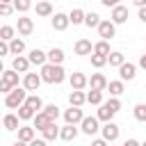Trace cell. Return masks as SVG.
Segmentation results:
<instances>
[{
	"instance_id": "8992f818",
	"label": "cell",
	"mask_w": 146,
	"mask_h": 146,
	"mask_svg": "<svg viewBox=\"0 0 146 146\" xmlns=\"http://www.w3.org/2000/svg\"><path fill=\"white\" fill-rule=\"evenodd\" d=\"M16 32H18L21 36H30V34L34 32V21L23 14V16L18 18V23H16Z\"/></svg>"
},
{
	"instance_id": "9c48e42d",
	"label": "cell",
	"mask_w": 146,
	"mask_h": 146,
	"mask_svg": "<svg viewBox=\"0 0 146 146\" xmlns=\"http://www.w3.org/2000/svg\"><path fill=\"white\" fill-rule=\"evenodd\" d=\"M110 21H112L114 25H121V23H125V21H128V7H125V5H116V7H112Z\"/></svg>"
},
{
	"instance_id": "1f68e13d",
	"label": "cell",
	"mask_w": 146,
	"mask_h": 146,
	"mask_svg": "<svg viewBox=\"0 0 146 146\" xmlns=\"http://www.w3.org/2000/svg\"><path fill=\"white\" fill-rule=\"evenodd\" d=\"M132 116L139 121V123H146V103H137L132 107Z\"/></svg>"
},
{
	"instance_id": "5bb4252c",
	"label": "cell",
	"mask_w": 146,
	"mask_h": 146,
	"mask_svg": "<svg viewBox=\"0 0 146 146\" xmlns=\"http://www.w3.org/2000/svg\"><path fill=\"white\" fill-rule=\"evenodd\" d=\"M73 50H75V55H91L94 52V46H91V41L89 39H78L75 41V46H73Z\"/></svg>"
},
{
	"instance_id": "f35d334b",
	"label": "cell",
	"mask_w": 146,
	"mask_h": 146,
	"mask_svg": "<svg viewBox=\"0 0 146 146\" xmlns=\"http://www.w3.org/2000/svg\"><path fill=\"white\" fill-rule=\"evenodd\" d=\"M87 103H89V105H100V103H103V91L91 89V91L87 94Z\"/></svg>"
},
{
	"instance_id": "7402d4cb",
	"label": "cell",
	"mask_w": 146,
	"mask_h": 146,
	"mask_svg": "<svg viewBox=\"0 0 146 146\" xmlns=\"http://www.w3.org/2000/svg\"><path fill=\"white\" fill-rule=\"evenodd\" d=\"M59 137V128H57V123H50V125H46L43 130H41V139H46V141H55Z\"/></svg>"
},
{
	"instance_id": "83f0119b",
	"label": "cell",
	"mask_w": 146,
	"mask_h": 146,
	"mask_svg": "<svg viewBox=\"0 0 146 146\" xmlns=\"http://www.w3.org/2000/svg\"><path fill=\"white\" fill-rule=\"evenodd\" d=\"M25 105H27V107H32L34 112H41V110H43V100H41L36 94H27V98H25Z\"/></svg>"
},
{
	"instance_id": "30bf717a",
	"label": "cell",
	"mask_w": 146,
	"mask_h": 146,
	"mask_svg": "<svg viewBox=\"0 0 146 146\" xmlns=\"http://www.w3.org/2000/svg\"><path fill=\"white\" fill-rule=\"evenodd\" d=\"M87 75L82 73V71H73L71 75H68V82H71V89H75V91H82L84 87H87Z\"/></svg>"
},
{
	"instance_id": "681fc988",
	"label": "cell",
	"mask_w": 146,
	"mask_h": 146,
	"mask_svg": "<svg viewBox=\"0 0 146 146\" xmlns=\"http://www.w3.org/2000/svg\"><path fill=\"white\" fill-rule=\"evenodd\" d=\"M139 21L146 23V7H139Z\"/></svg>"
},
{
	"instance_id": "816d5d0a",
	"label": "cell",
	"mask_w": 146,
	"mask_h": 146,
	"mask_svg": "<svg viewBox=\"0 0 146 146\" xmlns=\"http://www.w3.org/2000/svg\"><path fill=\"white\" fill-rule=\"evenodd\" d=\"M135 7H146V0H132Z\"/></svg>"
},
{
	"instance_id": "cb8c5ba5",
	"label": "cell",
	"mask_w": 146,
	"mask_h": 146,
	"mask_svg": "<svg viewBox=\"0 0 146 146\" xmlns=\"http://www.w3.org/2000/svg\"><path fill=\"white\" fill-rule=\"evenodd\" d=\"M25 52V41L23 39H18V36H14L11 41H9V55H23Z\"/></svg>"
},
{
	"instance_id": "f5cc1de1",
	"label": "cell",
	"mask_w": 146,
	"mask_h": 146,
	"mask_svg": "<svg viewBox=\"0 0 146 146\" xmlns=\"http://www.w3.org/2000/svg\"><path fill=\"white\" fill-rule=\"evenodd\" d=\"M14 146H27V144H25V141H21V139H16V141H14Z\"/></svg>"
},
{
	"instance_id": "b9f144b4",
	"label": "cell",
	"mask_w": 146,
	"mask_h": 146,
	"mask_svg": "<svg viewBox=\"0 0 146 146\" xmlns=\"http://www.w3.org/2000/svg\"><path fill=\"white\" fill-rule=\"evenodd\" d=\"M11 14H14V7H11V5L0 2V16H11Z\"/></svg>"
},
{
	"instance_id": "7a4b0ae2",
	"label": "cell",
	"mask_w": 146,
	"mask_h": 146,
	"mask_svg": "<svg viewBox=\"0 0 146 146\" xmlns=\"http://www.w3.org/2000/svg\"><path fill=\"white\" fill-rule=\"evenodd\" d=\"M25 98H27V91H25L23 87H14V89L5 96V105H7L9 110H18V107L25 103Z\"/></svg>"
},
{
	"instance_id": "52a82bcc",
	"label": "cell",
	"mask_w": 146,
	"mask_h": 146,
	"mask_svg": "<svg viewBox=\"0 0 146 146\" xmlns=\"http://www.w3.org/2000/svg\"><path fill=\"white\" fill-rule=\"evenodd\" d=\"M135 75H137V64H132V62H123V64L119 66V80H121V82H125V80H135Z\"/></svg>"
},
{
	"instance_id": "d6a6232c",
	"label": "cell",
	"mask_w": 146,
	"mask_h": 146,
	"mask_svg": "<svg viewBox=\"0 0 146 146\" xmlns=\"http://www.w3.org/2000/svg\"><path fill=\"white\" fill-rule=\"evenodd\" d=\"M14 36H16V27H14V25H2V27H0V39H2V41L9 43Z\"/></svg>"
},
{
	"instance_id": "4316f807",
	"label": "cell",
	"mask_w": 146,
	"mask_h": 146,
	"mask_svg": "<svg viewBox=\"0 0 146 146\" xmlns=\"http://www.w3.org/2000/svg\"><path fill=\"white\" fill-rule=\"evenodd\" d=\"M123 62H125V55H123V52H119V50H112V52L107 55V64H110V66H114V68H119Z\"/></svg>"
},
{
	"instance_id": "ab89813d",
	"label": "cell",
	"mask_w": 146,
	"mask_h": 146,
	"mask_svg": "<svg viewBox=\"0 0 146 146\" xmlns=\"http://www.w3.org/2000/svg\"><path fill=\"white\" fill-rule=\"evenodd\" d=\"M107 64V57L105 55H96V52H91V66L94 68H103Z\"/></svg>"
},
{
	"instance_id": "44dd1931",
	"label": "cell",
	"mask_w": 146,
	"mask_h": 146,
	"mask_svg": "<svg viewBox=\"0 0 146 146\" xmlns=\"http://www.w3.org/2000/svg\"><path fill=\"white\" fill-rule=\"evenodd\" d=\"M18 121H21V119H18L16 114H5V116H2V125H5V130H9V132H14V130L21 128Z\"/></svg>"
},
{
	"instance_id": "7dc6e473",
	"label": "cell",
	"mask_w": 146,
	"mask_h": 146,
	"mask_svg": "<svg viewBox=\"0 0 146 146\" xmlns=\"http://www.w3.org/2000/svg\"><path fill=\"white\" fill-rule=\"evenodd\" d=\"M105 7H116V5H121V0H100Z\"/></svg>"
},
{
	"instance_id": "484cf974",
	"label": "cell",
	"mask_w": 146,
	"mask_h": 146,
	"mask_svg": "<svg viewBox=\"0 0 146 146\" xmlns=\"http://www.w3.org/2000/svg\"><path fill=\"white\" fill-rule=\"evenodd\" d=\"M96 119H98V121H103V123H107V121H112V119H114V112H112L105 103H100V105H98V112H96Z\"/></svg>"
},
{
	"instance_id": "5b68a950",
	"label": "cell",
	"mask_w": 146,
	"mask_h": 146,
	"mask_svg": "<svg viewBox=\"0 0 146 146\" xmlns=\"http://www.w3.org/2000/svg\"><path fill=\"white\" fill-rule=\"evenodd\" d=\"M80 130H82L84 135H89V137H94L96 132H100V125H98V119H96V116H84V119L80 121Z\"/></svg>"
},
{
	"instance_id": "4fadbf2b",
	"label": "cell",
	"mask_w": 146,
	"mask_h": 146,
	"mask_svg": "<svg viewBox=\"0 0 146 146\" xmlns=\"http://www.w3.org/2000/svg\"><path fill=\"white\" fill-rule=\"evenodd\" d=\"M52 30H57V32H64L71 23H68V14H62V11H57L55 16H52Z\"/></svg>"
},
{
	"instance_id": "c3c4849f",
	"label": "cell",
	"mask_w": 146,
	"mask_h": 146,
	"mask_svg": "<svg viewBox=\"0 0 146 146\" xmlns=\"http://www.w3.org/2000/svg\"><path fill=\"white\" fill-rule=\"evenodd\" d=\"M123 146H139V141L130 137V139H125V141H123Z\"/></svg>"
},
{
	"instance_id": "e575fe53",
	"label": "cell",
	"mask_w": 146,
	"mask_h": 146,
	"mask_svg": "<svg viewBox=\"0 0 146 146\" xmlns=\"http://www.w3.org/2000/svg\"><path fill=\"white\" fill-rule=\"evenodd\" d=\"M11 7H14V11L25 14V11H30V9H32V0H14V2H11Z\"/></svg>"
},
{
	"instance_id": "2e32d148",
	"label": "cell",
	"mask_w": 146,
	"mask_h": 146,
	"mask_svg": "<svg viewBox=\"0 0 146 146\" xmlns=\"http://www.w3.org/2000/svg\"><path fill=\"white\" fill-rule=\"evenodd\" d=\"M46 59H48V64H62V62L66 59V55H64L62 48H50V50L46 52Z\"/></svg>"
},
{
	"instance_id": "60d3db41",
	"label": "cell",
	"mask_w": 146,
	"mask_h": 146,
	"mask_svg": "<svg viewBox=\"0 0 146 146\" xmlns=\"http://www.w3.org/2000/svg\"><path fill=\"white\" fill-rule=\"evenodd\" d=\"M105 105H107V107H110L114 114L121 110V100H119V98H110V100H105Z\"/></svg>"
},
{
	"instance_id": "f907efd6",
	"label": "cell",
	"mask_w": 146,
	"mask_h": 146,
	"mask_svg": "<svg viewBox=\"0 0 146 146\" xmlns=\"http://www.w3.org/2000/svg\"><path fill=\"white\" fill-rule=\"evenodd\" d=\"M139 66H141V68H144V71H146V52H144V55H141V57H139Z\"/></svg>"
},
{
	"instance_id": "db71d44e",
	"label": "cell",
	"mask_w": 146,
	"mask_h": 146,
	"mask_svg": "<svg viewBox=\"0 0 146 146\" xmlns=\"http://www.w3.org/2000/svg\"><path fill=\"white\" fill-rule=\"evenodd\" d=\"M5 73V66H2V59H0V75Z\"/></svg>"
},
{
	"instance_id": "ac0fdd59",
	"label": "cell",
	"mask_w": 146,
	"mask_h": 146,
	"mask_svg": "<svg viewBox=\"0 0 146 146\" xmlns=\"http://www.w3.org/2000/svg\"><path fill=\"white\" fill-rule=\"evenodd\" d=\"M68 103H71V107H82V105L87 103V94H84V91H75V89H71V94H68Z\"/></svg>"
},
{
	"instance_id": "8d00e7d4",
	"label": "cell",
	"mask_w": 146,
	"mask_h": 146,
	"mask_svg": "<svg viewBox=\"0 0 146 146\" xmlns=\"http://www.w3.org/2000/svg\"><path fill=\"white\" fill-rule=\"evenodd\" d=\"M98 23H100V16L96 14V11H84V25L87 27H98Z\"/></svg>"
},
{
	"instance_id": "ffe728a7",
	"label": "cell",
	"mask_w": 146,
	"mask_h": 146,
	"mask_svg": "<svg viewBox=\"0 0 146 146\" xmlns=\"http://www.w3.org/2000/svg\"><path fill=\"white\" fill-rule=\"evenodd\" d=\"M78 132H80V128L66 123L64 128H59V139H64V141H73V139L78 137Z\"/></svg>"
},
{
	"instance_id": "11a10c76",
	"label": "cell",
	"mask_w": 146,
	"mask_h": 146,
	"mask_svg": "<svg viewBox=\"0 0 146 146\" xmlns=\"http://www.w3.org/2000/svg\"><path fill=\"white\" fill-rule=\"evenodd\" d=\"M0 2H5V5H11V2H14V0H0Z\"/></svg>"
},
{
	"instance_id": "277c9868",
	"label": "cell",
	"mask_w": 146,
	"mask_h": 146,
	"mask_svg": "<svg viewBox=\"0 0 146 146\" xmlns=\"http://www.w3.org/2000/svg\"><path fill=\"white\" fill-rule=\"evenodd\" d=\"M119 135H121V128H119L114 121H107V123L100 128V137H103L107 144H110V141H116V139H119Z\"/></svg>"
},
{
	"instance_id": "9a60e30c",
	"label": "cell",
	"mask_w": 146,
	"mask_h": 146,
	"mask_svg": "<svg viewBox=\"0 0 146 146\" xmlns=\"http://www.w3.org/2000/svg\"><path fill=\"white\" fill-rule=\"evenodd\" d=\"M27 62H30V66H32V64H34V66H43L48 59H46V52H43V50L32 48V50H30V55H27Z\"/></svg>"
},
{
	"instance_id": "f546056e",
	"label": "cell",
	"mask_w": 146,
	"mask_h": 146,
	"mask_svg": "<svg viewBox=\"0 0 146 146\" xmlns=\"http://www.w3.org/2000/svg\"><path fill=\"white\" fill-rule=\"evenodd\" d=\"M107 89H110V94H112V98H119L121 94H123V82L121 80H112V82H107Z\"/></svg>"
},
{
	"instance_id": "f6af8a7d",
	"label": "cell",
	"mask_w": 146,
	"mask_h": 146,
	"mask_svg": "<svg viewBox=\"0 0 146 146\" xmlns=\"http://www.w3.org/2000/svg\"><path fill=\"white\" fill-rule=\"evenodd\" d=\"M27 146H48V141H46V139H36V137H34Z\"/></svg>"
},
{
	"instance_id": "6da1fadb",
	"label": "cell",
	"mask_w": 146,
	"mask_h": 146,
	"mask_svg": "<svg viewBox=\"0 0 146 146\" xmlns=\"http://www.w3.org/2000/svg\"><path fill=\"white\" fill-rule=\"evenodd\" d=\"M41 82H48V84H59V82H64V78H66V71L62 68V64H43L41 66Z\"/></svg>"
},
{
	"instance_id": "e0dca14e",
	"label": "cell",
	"mask_w": 146,
	"mask_h": 146,
	"mask_svg": "<svg viewBox=\"0 0 146 146\" xmlns=\"http://www.w3.org/2000/svg\"><path fill=\"white\" fill-rule=\"evenodd\" d=\"M11 68L16 71V73H27L30 71V62H27V57H23V55H18V57H14V62H11Z\"/></svg>"
},
{
	"instance_id": "3957f363",
	"label": "cell",
	"mask_w": 146,
	"mask_h": 146,
	"mask_svg": "<svg viewBox=\"0 0 146 146\" xmlns=\"http://www.w3.org/2000/svg\"><path fill=\"white\" fill-rule=\"evenodd\" d=\"M98 34L105 39V41H110V39H114L116 36V25L110 21V18H100V23H98Z\"/></svg>"
},
{
	"instance_id": "8fae6325",
	"label": "cell",
	"mask_w": 146,
	"mask_h": 146,
	"mask_svg": "<svg viewBox=\"0 0 146 146\" xmlns=\"http://www.w3.org/2000/svg\"><path fill=\"white\" fill-rule=\"evenodd\" d=\"M82 119H84V112H82L80 107H68V110H64V121H66L68 125H78Z\"/></svg>"
},
{
	"instance_id": "4dcf8cb0",
	"label": "cell",
	"mask_w": 146,
	"mask_h": 146,
	"mask_svg": "<svg viewBox=\"0 0 146 146\" xmlns=\"http://www.w3.org/2000/svg\"><path fill=\"white\" fill-rule=\"evenodd\" d=\"M34 114H36V112H34L32 107H27V105L23 103V105L18 107V114H16V116H18L21 121H32V119H34Z\"/></svg>"
},
{
	"instance_id": "7bdbcfd3",
	"label": "cell",
	"mask_w": 146,
	"mask_h": 146,
	"mask_svg": "<svg viewBox=\"0 0 146 146\" xmlns=\"http://www.w3.org/2000/svg\"><path fill=\"white\" fill-rule=\"evenodd\" d=\"M11 89H14V87H11V84H9V82H5V80H2V78H0V94H5V96H7V94H9V91H11Z\"/></svg>"
},
{
	"instance_id": "bcb514c9",
	"label": "cell",
	"mask_w": 146,
	"mask_h": 146,
	"mask_svg": "<svg viewBox=\"0 0 146 146\" xmlns=\"http://www.w3.org/2000/svg\"><path fill=\"white\" fill-rule=\"evenodd\" d=\"M91 146H107V141H105L103 137H96V139L91 141Z\"/></svg>"
},
{
	"instance_id": "d6986e66",
	"label": "cell",
	"mask_w": 146,
	"mask_h": 146,
	"mask_svg": "<svg viewBox=\"0 0 146 146\" xmlns=\"http://www.w3.org/2000/svg\"><path fill=\"white\" fill-rule=\"evenodd\" d=\"M50 123H55V121H50L43 112H36V114H34V119H32V128H34V130H39V132H41L46 125H50Z\"/></svg>"
},
{
	"instance_id": "d590c367",
	"label": "cell",
	"mask_w": 146,
	"mask_h": 146,
	"mask_svg": "<svg viewBox=\"0 0 146 146\" xmlns=\"http://www.w3.org/2000/svg\"><path fill=\"white\" fill-rule=\"evenodd\" d=\"M94 52H96V55H105V57H107V55L112 52V50H110V41L100 39L98 43H94Z\"/></svg>"
},
{
	"instance_id": "836d02e7",
	"label": "cell",
	"mask_w": 146,
	"mask_h": 146,
	"mask_svg": "<svg viewBox=\"0 0 146 146\" xmlns=\"http://www.w3.org/2000/svg\"><path fill=\"white\" fill-rule=\"evenodd\" d=\"M41 112H43V114H46L50 121H57V116L62 114V112H59V107H57L55 103H50V105H43V110H41Z\"/></svg>"
},
{
	"instance_id": "603a6c76",
	"label": "cell",
	"mask_w": 146,
	"mask_h": 146,
	"mask_svg": "<svg viewBox=\"0 0 146 146\" xmlns=\"http://www.w3.org/2000/svg\"><path fill=\"white\" fill-rule=\"evenodd\" d=\"M34 137H36V130H34L32 125H21V128H18V139H21V141L30 144Z\"/></svg>"
},
{
	"instance_id": "ba28073f",
	"label": "cell",
	"mask_w": 146,
	"mask_h": 146,
	"mask_svg": "<svg viewBox=\"0 0 146 146\" xmlns=\"http://www.w3.org/2000/svg\"><path fill=\"white\" fill-rule=\"evenodd\" d=\"M21 82H23V89L25 91H36L41 87V75L39 73H25Z\"/></svg>"
},
{
	"instance_id": "9f6ffc18",
	"label": "cell",
	"mask_w": 146,
	"mask_h": 146,
	"mask_svg": "<svg viewBox=\"0 0 146 146\" xmlns=\"http://www.w3.org/2000/svg\"><path fill=\"white\" fill-rule=\"evenodd\" d=\"M139 146H146V141H141V144H139Z\"/></svg>"
},
{
	"instance_id": "f1b7e54d",
	"label": "cell",
	"mask_w": 146,
	"mask_h": 146,
	"mask_svg": "<svg viewBox=\"0 0 146 146\" xmlns=\"http://www.w3.org/2000/svg\"><path fill=\"white\" fill-rule=\"evenodd\" d=\"M34 9H36V16H43V18H46V16H52V5H50L48 0L36 2V7H34Z\"/></svg>"
},
{
	"instance_id": "74e56055",
	"label": "cell",
	"mask_w": 146,
	"mask_h": 146,
	"mask_svg": "<svg viewBox=\"0 0 146 146\" xmlns=\"http://www.w3.org/2000/svg\"><path fill=\"white\" fill-rule=\"evenodd\" d=\"M68 23H73V25L84 23V11H82V9H73V11L68 14Z\"/></svg>"
},
{
	"instance_id": "d4e9b609",
	"label": "cell",
	"mask_w": 146,
	"mask_h": 146,
	"mask_svg": "<svg viewBox=\"0 0 146 146\" xmlns=\"http://www.w3.org/2000/svg\"><path fill=\"white\" fill-rule=\"evenodd\" d=\"M0 78H2L5 82H9L11 87H18V84H21V73H16L14 68H5V73H2Z\"/></svg>"
},
{
	"instance_id": "7c38bea8",
	"label": "cell",
	"mask_w": 146,
	"mask_h": 146,
	"mask_svg": "<svg viewBox=\"0 0 146 146\" xmlns=\"http://www.w3.org/2000/svg\"><path fill=\"white\" fill-rule=\"evenodd\" d=\"M87 84H89L91 89H96V91H105V89H107V78H105L103 73H91V78L87 80Z\"/></svg>"
},
{
	"instance_id": "ee69618b",
	"label": "cell",
	"mask_w": 146,
	"mask_h": 146,
	"mask_svg": "<svg viewBox=\"0 0 146 146\" xmlns=\"http://www.w3.org/2000/svg\"><path fill=\"white\" fill-rule=\"evenodd\" d=\"M5 55H9V43H7V41H2V39H0V59H2V57H5Z\"/></svg>"
}]
</instances>
